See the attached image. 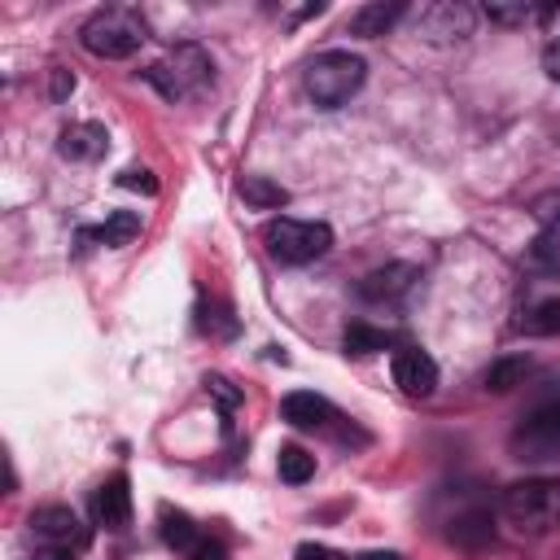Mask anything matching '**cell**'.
I'll return each mask as SVG.
<instances>
[{
    "mask_svg": "<svg viewBox=\"0 0 560 560\" xmlns=\"http://www.w3.org/2000/svg\"><path fill=\"white\" fill-rule=\"evenodd\" d=\"M109 149V131L101 122H70L57 140V153L70 162H96Z\"/></svg>",
    "mask_w": 560,
    "mask_h": 560,
    "instance_id": "obj_14",
    "label": "cell"
},
{
    "mask_svg": "<svg viewBox=\"0 0 560 560\" xmlns=\"http://www.w3.org/2000/svg\"><path fill=\"white\" fill-rule=\"evenodd\" d=\"M416 31L433 44H446V39H464L472 35V9L459 4V0H438V4H424L420 18H416Z\"/></svg>",
    "mask_w": 560,
    "mask_h": 560,
    "instance_id": "obj_7",
    "label": "cell"
},
{
    "mask_svg": "<svg viewBox=\"0 0 560 560\" xmlns=\"http://www.w3.org/2000/svg\"><path fill=\"white\" fill-rule=\"evenodd\" d=\"M490 534H494V525H490V512H481V508L451 521V542H459V547H481V542H490Z\"/></svg>",
    "mask_w": 560,
    "mask_h": 560,
    "instance_id": "obj_22",
    "label": "cell"
},
{
    "mask_svg": "<svg viewBox=\"0 0 560 560\" xmlns=\"http://www.w3.org/2000/svg\"><path fill=\"white\" fill-rule=\"evenodd\" d=\"M499 512L521 534H547L560 525V481L556 477H525L512 481L499 499Z\"/></svg>",
    "mask_w": 560,
    "mask_h": 560,
    "instance_id": "obj_3",
    "label": "cell"
},
{
    "mask_svg": "<svg viewBox=\"0 0 560 560\" xmlns=\"http://www.w3.org/2000/svg\"><path fill=\"white\" fill-rule=\"evenodd\" d=\"M144 39H149V22H144L140 9H131V4H105V9H96V13L79 26V44H83L92 57H105V61L131 57Z\"/></svg>",
    "mask_w": 560,
    "mask_h": 560,
    "instance_id": "obj_1",
    "label": "cell"
},
{
    "mask_svg": "<svg viewBox=\"0 0 560 560\" xmlns=\"http://www.w3.org/2000/svg\"><path fill=\"white\" fill-rule=\"evenodd\" d=\"M188 560H228V547H223L219 538H206V534H201V542L188 551Z\"/></svg>",
    "mask_w": 560,
    "mask_h": 560,
    "instance_id": "obj_27",
    "label": "cell"
},
{
    "mask_svg": "<svg viewBox=\"0 0 560 560\" xmlns=\"http://www.w3.org/2000/svg\"><path fill=\"white\" fill-rule=\"evenodd\" d=\"M118 184H122V188H140V192H158V179H153V171H144V166H127V171L118 175Z\"/></svg>",
    "mask_w": 560,
    "mask_h": 560,
    "instance_id": "obj_26",
    "label": "cell"
},
{
    "mask_svg": "<svg viewBox=\"0 0 560 560\" xmlns=\"http://www.w3.org/2000/svg\"><path fill=\"white\" fill-rule=\"evenodd\" d=\"M359 560H402V556L398 551H363Z\"/></svg>",
    "mask_w": 560,
    "mask_h": 560,
    "instance_id": "obj_32",
    "label": "cell"
},
{
    "mask_svg": "<svg viewBox=\"0 0 560 560\" xmlns=\"http://www.w3.org/2000/svg\"><path fill=\"white\" fill-rule=\"evenodd\" d=\"M542 70H547V79H556V83H560V35L542 48Z\"/></svg>",
    "mask_w": 560,
    "mask_h": 560,
    "instance_id": "obj_28",
    "label": "cell"
},
{
    "mask_svg": "<svg viewBox=\"0 0 560 560\" xmlns=\"http://www.w3.org/2000/svg\"><path fill=\"white\" fill-rule=\"evenodd\" d=\"M31 529H35V538H39L44 547H83V542H88L79 516H74L70 508H61V503L35 508V512H31Z\"/></svg>",
    "mask_w": 560,
    "mask_h": 560,
    "instance_id": "obj_9",
    "label": "cell"
},
{
    "mask_svg": "<svg viewBox=\"0 0 560 560\" xmlns=\"http://www.w3.org/2000/svg\"><path fill=\"white\" fill-rule=\"evenodd\" d=\"M398 18H407V4H402V0H372V4H359V9L350 13L346 31L359 35V39H376V35L394 31Z\"/></svg>",
    "mask_w": 560,
    "mask_h": 560,
    "instance_id": "obj_13",
    "label": "cell"
},
{
    "mask_svg": "<svg viewBox=\"0 0 560 560\" xmlns=\"http://www.w3.org/2000/svg\"><path fill=\"white\" fill-rule=\"evenodd\" d=\"M556 9H534V4H486V18L499 26H525V22H547Z\"/></svg>",
    "mask_w": 560,
    "mask_h": 560,
    "instance_id": "obj_24",
    "label": "cell"
},
{
    "mask_svg": "<svg viewBox=\"0 0 560 560\" xmlns=\"http://www.w3.org/2000/svg\"><path fill=\"white\" fill-rule=\"evenodd\" d=\"M512 451L521 459H551L560 455V402H547L538 411H529L516 433H512Z\"/></svg>",
    "mask_w": 560,
    "mask_h": 560,
    "instance_id": "obj_6",
    "label": "cell"
},
{
    "mask_svg": "<svg viewBox=\"0 0 560 560\" xmlns=\"http://www.w3.org/2000/svg\"><path fill=\"white\" fill-rule=\"evenodd\" d=\"M136 232H140V214H136V210H114L101 228H83V241H101V245L118 249V245H127Z\"/></svg>",
    "mask_w": 560,
    "mask_h": 560,
    "instance_id": "obj_16",
    "label": "cell"
},
{
    "mask_svg": "<svg viewBox=\"0 0 560 560\" xmlns=\"http://www.w3.org/2000/svg\"><path fill=\"white\" fill-rule=\"evenodd\" d=\"M298 560H328L324 547H298Z\"/></svg>",
    "mask_w": 560,
    "mask_h": 560,
    "instance_id": "obj_31",
    "label": "cell"
},
{
    "mask_svg": "<svg viewBox=\"0 0 560 560\" xmlns=\"http://www.w3.org/2000/svg\"><path fill=\"white\" fill-rule=\"evenodd\" d=\"M206 394H214L223 407H236V402H241V389H232V381H228V376H219V372H210V376H206Z\"/></svg>",
    "mask_w": 560,
    "mask_h": 560,
    "instance_id": "obj_25",
    "label": "cell"
},
{
    "mask_svg": "<svg viewBox=\"0 0 560 560\" xmlns=\"http://www.w3.org/2000/svg\"><path fill=\"white\" fill-rule=\"evenodd\" d=\"M210 74H214V66H210V57H206L197 44H179V48H171L162 61H153V66L144 70V79H149L166 101L197 96V92L210 83Z\"/></svg>",
    "mask_w": 560,
    "mask_h": 560,
    "instance_id": "obj_5",
    "label": "cell"
},
{
    "mask_svg": "<svg viewBox=\"0 0 560 560\" xmlns=\"http://www.w3.org/2000/svg\"><path fill=\"white\" fill-rule=\"evenodd\" d=\"M525 372H529V359L525 354H503V359H494L490 368H486V389H494V394H508V389H516L521 381H525Z\"/></svg>",
    "mask_w": 560,
    "mask_h": 560,
    "instance_id": "obj_18",
    "label": "cell"
},
{
    "mask_svg": "<svg viewBox=\"0 0 560 560\" xmlns=\"http://www.w3.org/2000/svg\"><path fill=\"white\" fill-rule=\"evenodd\" d=\"M280 416H284L293 429H328V424L337 420V407H332L324 394H315V389H293V394H284Z\"/></svg>",
    "mask_w": 560,
    "mask_h": 560,
    "instance_id": "obj_11",
    "label": "cell"
},
{
    "mask_svg": "<svg viewBox=\"0 0 560 560\" xmlns=\"http://www.w3.org/2000/svg\"><path fill=\"white\" fill-rule=\"evenodd\" d=\"M529 258H534V267H542V271L560 276V219H551V223L538 232V241H534Z\"/></svg>",
    "mask_w": 560,
    "mask_h": 560,
    "instance_id": "obj_23",
    "label": "cell"
},
{
    "mask_svg": "<svg viewBox=\"0 0 560 560\" xmlns=\"http://www.w3.org/2000/svg\"><path fill=\"white\" fill-rule=\"evenodd\" d=\"M262 241H267L276 262L298 267V262H311V258L332 249V228L319 223V219H289V214H280V219H271L262 228Z\"/></svg>",
    "mask_w": 560,
    "mask_h": 560,
    "instance_id": "obj_4",
    "label": "cell"
},
{
    "mask_svg": "<svg viewBox=\"0 0 560 560\" xmlns=\"http://www.w3.org/2000/svg\"><path fill=\"white\" fill-rule=\"evenodd\" d=\"M31 560H74V556H70V547H39Z\"/></svg>",
    "mask_w": 560,
    "mask_h": 560,
    "instance_id": "obj_30",
    "label": "cell"
},
{
    "mask_svg": "<svg viewBox=\"0 0 560 560\" xmlns=\"http://www.w3.org/2000/svg\"><path fill=\"white\" fill-rule=\"evenodd\" d=\"M416 280H420V271H416L411 262H385V267H376V271H368V276L359 280V298H363V302L394 306V302H402V298L416 289Z\"/></svg>",
    "mask_w": 560,
    "mask_h": 560,
    "instance_id": "obj_8",
    "label": "cell"
},
{
    "mask_svg": "<svg viewBox=\"0 0 560 560\" xmlns=\"http://www.w3.org/2000/svg\"><path fill=\"white\" fill-rule=\"evenodd\" d=\"M70 88H74V79H70V70H57V74H52V101H61V96H66Z\"/></svg>",
    "mask_w": 560,
    "mask_h": 560,
    "instance_id": "obj_29",
    "label": "cell"
},
{
    "mask_svg": "<svg viewBox=\"0 0 560 560\" xmlns=\"http://www.w3.org/2000/svg\"><path fill=\"white\" fill-rule=\"evenodd\" d=\"M276 472H280V481L302 486V481H311V477H315V455L289 442V446H280V455H276Z\"/></svg>",
    "mask_w": 560,
    "mask_h": 560,
    "instance_id": "obj_21",
    "label": "cell"
},
{
    "mask_svg": "<svg viewBox=\"0 0 560 560\" xmlns=\"http://www.w3.org/2000/svg\"><path fill=\"white\" fill-rule=\"evenodd\" d=\"M368 79V61L346 52V48H328V52H315L302 70V88L306 96L319 105V109H341Z\"/></svg>",
    "mask_w": 560,
    "mask_h": 560,
    "instance_id": "obj_2",
    "label": "cell"
},
{
    "mask_svg": "<svg viewBox=\"0 0 560 560\" xmlns=\"http://www.w3.org/2000/svg\"><path fill=\"white\" fill-rule=\"evenodd\" d=\"M236 192H241V201H245V206H254V210H280V206L289 201V188L271 184L267 175H245Z\"/></svg>",
    "mask_w": 560,
    "mask_h": 560,
    "instance_id": "obj_17",
    "label": "cell"
},
{
    "mask_svg": "<svg viewBox=\"0 0 560 560\" xmlns=\"http://www.w3.org/2000/svg\"><path fill=\"white\" fill-rule=\"evenodd\" d=\"M394 385L402 394H411V398H424V394L438 389V363L420 346H402L394 354Z\"/></svg>",
    "mask_w": 560,
    "mask_h": 560,
    "instance_id": "obj_10",
    "label": "cell"
},
{
    "mask_svg": "<svg viewBox=\"0 0 560 560\" xmlns=\"http://www.w3.org/2000/svg\"><path fill=\"white\" fill-rule=\"evenodd\" d=\"M92 512H96V525H105V529H122L131 521V481H127V472H114V477L101 481Z\"/></svg>",
    "mask_w": 560,
    "mask_h": 560,
    "instance_id": "obj_12",
    "label": "cell"
},
{
    "mask_svg": "<svg viewBox=\"0 0 560 560\" xmlns=\"http://www.w3.org/2000/svg\"><path fill=\"white\" fill-rule=\"evenodd\" d=\"M162 538H166V547H175V551H192L197 542H201V529L192 525V516L188 512H175V508H162Z\"/></svg>",
    "mask_w": 560,
    "mask_h": 560,
    "instance_id": "obj_19",
    "label": "cell"
},
{
    "mask_svg": "<svg viewBox=\"0 0 560 560\" xmlns=\"http://www.w3.org/2000/svg\"><path fill=\"white\" fill-rule=\"evenodd\" d=\"M516 328L525 332V337H556L560 332V298H534L525 311H521V319H516Z\"/></svg>",
    "mask_w": 560,
    "mask_h": 560,
    "instance_id": "obj_15",
    "label": "cell"
},
{
    "mask_svg": "<svg viewBox=\"0 0 560 560\" xmlns=\"http://www.w3.org/2000/svg\"><path fill=\"white\" fill-rule=\"evenodd\" d=\"M341 346H346V354L363 359V354H376V350H385V346H389V332H385V328H372V324H363V319H354V324H346V332H341Z\"/></svg>",
    "mask_w": 560,
    "mask_h": 560,
    "instance_id": "obj_20",
    "label": "cell"
}]
</instances>
